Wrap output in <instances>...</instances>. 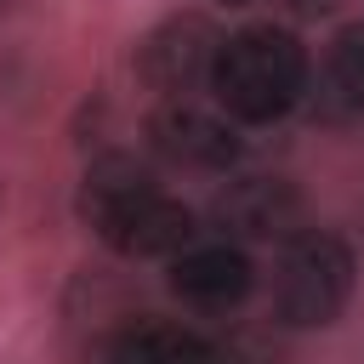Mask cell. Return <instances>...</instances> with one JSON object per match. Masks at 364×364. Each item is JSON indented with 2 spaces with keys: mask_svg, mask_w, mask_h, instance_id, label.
Listing matches in <instances>:
<instances>
[{
  "mask_svg": "<svg viewBox=\"0 0 364 364\" xmlns=\"http://www.w3.org/2000/svg\"><path fill=\"white\" fill-rule=\"evenodd\" d=\"M216 28L205 17H165L142 46H136V68L154 91L176 97L199 80H210V63H216Z\"/></svg>",
  "mask_w": 364,
  "mask_h": 364,
  "instance_id": "obj_5",
  "label": "cell"
},
{
  "mask_svg": "<svg viewBox=\"0 0 364 364\" xmlns=\"http://www.w3.org/2000/svg\"><path fill=\"white\" fill-rule=\"evenodd\" d=\"M313 114L324 125H353L364 119V23L341 28L324 51L318 85H313Z\"/></svg>",
  "mask_w": 364,
  "mask_h": 364,
  "instance_id": "obj_9",
  "label": "cell"
},
{
  "mask_svg": "<svg viewBox=\"0 0 364 364\" xmlns=\"http://www.w3.org/2000/svg\"><path fill=\"white\" fill-rule=\"evenodd\" d=\"M216 222L233 239H290L301 233V193L279 176H239L216 193Z\"/></svg>",
  "mask_w": 364,
  "mask_h": 364,
  "instance_id": "obj_7",
  "label": "cell"
},
{
  "mask_svg": "<svg viewBox=\"0 0 364 364\" xmlns=\"http://www.w3.org/2000/svg\"><path fill=\"white\" fill-rule=\"evenodd\" d=\"M284 11H296V17H324V11H336L341 0H279Z\"/></svg>",
  "mask_w": 364,
  "mask_h": 364,
  "instance_id": "obj_10",
  "label": "cell"
},
{
  "mask_svg": "<svg viewBox=\"0 0 364 364\" xmlns=\"http://www.w3.org/2000/svg\"><path fill=\"white\" fill-rule=\"evenodd\" d=\"M353 245L330 228H301L279 250L273 273V313L290 330H324L353 296Z\"/></svg>",
  "mask_w": 364,
  "mask_h": 364,
  "instance_id": "obj_3",
  "label": "cell"
},
{
  "mask_svg": "<svg viewBox=\"0 0 364 364\" xmlns=\"http://www.w3.org/2000/svg\"><path fill=\"white\" fill-rule=\"evenodd\" d=\"M102 364H222V347L199 336L193 324H125L119 336L102 341Z\"/></svg>",
  "mask_w": 364,
  "mask_h": 364,
  "instance_id": "obj_8",
  "label": "cell"
},
{
  "mask_svg": "<svg viewBox=\"0 0 364 364\" xmlns=\"http://www.w3.org/2000/svg\"><path fill=\"white\" fill-rule=\"evenodd\" d=\"M80 205L119 256H176L193 239V210L159 193L154 176L125 154H108L91 165Z\"/></svg>",
  "mask_w": 364,
  "mask_h": 364,
  "instance_id": "obj_2",
  "label": "cell"
},
{
  "mask_svg": "<svg viewBox=\"0 0 364 364\" xmlns=\"http://www.w3.org/2000/svg\"><path fill=\"white\" fill-rule=\"evenodd\" d=\"M216 6H250V0H216Z\"/></svg>",
  "mask_w": 364,
  "mask_h": 364,
  "instance_id": "obj_11",
  "label": "cell"
},
{
  "mask_svg": "<svg viewBox=\"0 0 364 364\" xmlns=\"http://www.w3.org/2000/svg\"><path fill=\"white\" fill-rule=\"evenodd\" d=\"M148 142L171 159V165H188V171H228L239 165V136L222 114L210 108H193V102H165L154 119H148Z\"/></svg>",
  "mask_w": 364,
  "mask_h": 364,
  "instance_id": "obj_6",
  "label": "cell"
},
{
  "mask_svg": "<svg viewBox=\"0 0 364 364\" xmlns=\"http://www.w3.org/2000/svg\"><path fill=\"white\" fill-rule=\"evenodd\" d=\"M256 284L250 256L233 239H210V245H188L171 256V290L193 307V313H233Z\"/></svg>",
  "mask_w": 364,
  "mask_h": 364,
  "instance_id": "obj_4",
  "label": "cell"
},
{
  "mask_svg": "<svg viewBox=\"0 0 364 364\" xmlns=\"http://www.w3.org/2000/svg\"><path fill=\"white\" fill-rule=\"evenodd\" d=\"M0 6H6V0H0Z\"/></svg>",
  "mask_w": 364,
  "mask_h": 364,
  "instance_id": "obj_12",
  "label": "cell"
},
{
  "mask_svg": "<svg viewBox=\"0 0 364 364\" xmlns=\"http://www.w3.org/2000/svg\"><path fill=\"white\" fill-rule=\"evenodd\" d=\"M307 51L290 28L250 23L216 46L210 63V91L228 119L239 125H273L307 97Z\"/></svg>",
  "mask_w": 364,
  "mask_h": 364,
  "instance_id": "obj_1",
  "label": "cell"
}]
</instances>
